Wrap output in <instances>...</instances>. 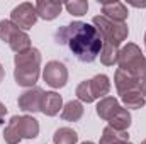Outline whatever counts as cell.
Wrapping results in <instances>:
<instances>
[{"label":"cell","instance_id":"1","mask_svg":"<svg viewBox=\"0 0 146 144\" xmlns=\"http://www.w3.org/2000/svg\"><path fill=\"white\" fill-rule=\"evenodd\" d=\"M54 41L60 46H66L73 56L82 63H92L100 54L104 41L100 32L87 22L75 20L56 31Z\"/></svg>","mask_w":146,"mask_h":144},{"label":"cell","instance_id":"2","mask_svg":"<svg viewBox=\"0 0 146 144\" xmlns=\"http://www.w3.org/2000/svg\"><path fill=\"white\" fill-rule=\"evenodd\" d=\"M14 78L19 87L33 88L41 75V53L36 48H31L24 53L14 56Z\"/></svg>","mask_w":146,"mask_h":144},{"label":"cell","instance_id":"3","mask_svg":"<svg viewBox=\"0 0 146 144\" xmlns=\"http://www.w3.org/2000/svg\"><path fill=\"white\" fill-rule=\"evenodd\" d=\"M117 65H119V70L133 75L138 80H143L146 76V58L141 53L139 46L134 42H127L119 49Z\"/></svg>","mask_w":146,"mask_h":144},{"label":"cell","instance_id":"4","mask_svg":"<svg viewBox=\"0 0 146 144\" xmlns=\"http://www.w3.org/2000/svg\"><path fill=\"white\" fill-rule=\"evenodd\" d=\"M92 26L100 32L104 44H110L114 48H119L129 34V27L126 22H114L106 15H95Z\"/></svg>","mask_w":146,"mask_h":144},{"label":"cell","instance_id":"5","mask_svg":"<svg viewBox=\"0 0 146 144\" xmlns=\"http://www.w3.org/2000/svg\"><path fill=\"white\" fill-rule=\"evenodd\" d=\"M110 92V80L107 75H95L92 80H85L82 81L76 90L75 95L78 97L80 102L85 104H92L97 98H104L107 97Z\"/></svg>","mask_w":146,"mask_h":144},{"label":"cell","instance_id":"6","mask_svg":"<svg viewBox=\"0 0 146 144\" xmlns=\"http://www.w3.org/2000/svg\"><path fill=\"white\" fill-rule=\"evenodd\" d=\"M0 39L3 42H7L15 54L24 53L33 48L29 34L21 31L19 27H15L10 20H0Z\"/></svg>","mask_w":146,"mask_h":144},{"label":"cell","instance_id":"7","mask_svg":"<svg viewBox=\"0 0 146 144\" xmlns=\"http://www.w3.org/2000/svg\"><path fill=\"white\" fill-rule=\"evenodd\" d=\"M10 22L19 27L21 31H29L33 29V26L37 22V10L36 5H33L31 2H22L17 7H14V10L10 12Z\"/></svg>","mask_w":146,"mask_h":144},{"label":"cell","instance_id":"8","mask_svg":"<svg viewBox=\"0 0 146 144\" xmlns=\"http://www.w3.org/2000/svg\"><path fill=\"white\" fill-rule=\"evenodd\" d=\"M7 126H10L21 139H34L39 136V122L33 115H14Z\"/></svg>","mask_w":146,"mask_h":144},{"label":"cell","instance_id":"9","mask_svg":"<svg viewBox=\"0 0 146 144\" xmlns=\"http://www.w3.org/2000/svg\"><path fill=\"white\" fill-rule=\"evenodd\" d=\"M42 80L51 88H63L68 81V70L61 61H48L42 70Z\"/></svg>","mask_w":146,"mask_h":144},{"label":"cell","instance_id":"10","mask_svg":"<svg viewBox=\"0 0 146 144\" xmlns=\"http://www.w3.org/2000/svg\"><path fill=\"white\" fill-rule=\"evenodd\" d=\"M42 98H44V90H41L39 87H33V88L26 90L24 93H21L17 104H19L21 110L36 114V112H41Z\"/></svg>","mask_w":146,"mask_h":144},{"label":"cell","instance_id":"11","mask_svg":"<svg viewBox=\"0 0 146 144\" xmlns=\"http://www.w3.org/2000/svg\"><path fill=\"white\" fill-rule=\"evenodd\" d=\"M114 85H115L119 95H122L126 92H131V90H141V80L134 78L133 75L122 71V70L115 71V75H114Z\"/></svg>","mask_w":146,"mask_h":144},{"label":"cell","instance_id":"12","mask_svg":"<svg viewBox=\"0 0 146 144\" xmlns=\"http://www.w3.org/2000/svg\"><path fill=\"white\" fill-rule=\"evenodd\" d=\"M36 10H37V17H41L44 20H53L61 14L63 3L56 2V0H37Z\"/></svg>","mask_w":146,"mask_h":144},{"label":"cell","instance_id":"13","mask_svg":"<svg viewBox=\"0 0 146 144\" xmlns=\"http://www.w3.org/2000/svg\"><path fill=\"white\" fill-rule=\"evenodd\" d=\"M102 15L114 22H126L129 12L122 2H102Z\"/></svg>","mask_w":146,"mask_h":144},{"label":"cell","instance_id":"14","mask_svg":"<svg viewBox=\"0 0 146 144\" xmlns=\"http://www.w3.org/2000/svg\"><path fill=\"white\" fill-rule=\"evenodd\" d=\"M60 108H63V98L60 93L56 92H44V98H42V107H41V112L44 115H56L60 112Z\"/></svg>","mask_w":146,"mask_h":144},{"label":"cell","instance_id":"15","mask_svg":"<svg viewBox=\"0 0 146 144\" xmlns=\"http://www.w3.org/2000/svg\"><path fill=\"white\" fill-rule=\"evenodd\" d=\"M97 115L100 117V119H104V120H107L109 122L110 119L117 114V110L121 108L119 105V102H117V98H114V97H104V98H100L99 100V104H97Z\"/></svg>","mask_w":146,"mask_h":144},{"label":"cell","instance_id":"16","mask_svg":"<svg viewBox=\"0 0 146 144\" xmlns=\"http://www.w3.org/2000/svg\"><path fill=\"white\" fill-rule=\"evenodd\" d=\"M124 143H129V134H127V131H115V129H112L110 126H107V127L102 131L100 143L99 144H124Z\"/></svg>","mask_w":146,"mask_h":144},{"label":"cell","instance_id":"17","mask_svg":"<svg viewBox=\"0 0 146 144\" xmlns=\"http://www.w3.org/2000/svg\"><path fill=\"white\" fill-rule=\"evenodd\" d=\"M83 112H85V108H83L80 100H70L61 108V119L68 120V122H76L83 117Z\"/></svg>","mask_w":146,"mask_h":144},{"label":"cell","instance_id":"18","mask_svg":"<svg viewBox=\"0 0 146 144\" xmlns=\"http://www.w3.org/2000/svg\"><path fill=\"white\" fill-rule=\"evenodd\" d=\"M121 100L124 104V108H143L146 104V98L141 90H131L121 95Z\"/></svg>","mask_w":146,"mask_h":144},{"label":"cell","instance_id":"19","mask_svg":"<svg viewBox=\"0 0 146 144\" xmlns=\"http://www.w3.org/2000/svg\"><path fill=\"white\" fill-rule=\"evenodd\" d=\"M131 120H133V117H131L129 110L121 107L117 110V114L109 120V126L112 129H115V131H127L129 126H131Z\"/></svg>","mask_w":146,"mask_h":144},{"label":"cell","instance_id":"20","mask_svg":"<svg viewBox=\"0 0 146 144\" xmlns=\"http://www.w3.org/2000/svg\"><path fill=\"white\" fill-rule=\"evenodd\" d=\"M54 144H76L78 143V134L73 131L72 127H60L54 131L53 136Z\"/></svg>","mask_w":146,"mask_h":144},{"label":"cell","instance_id":"21","mask_svg":"<svg viewBox=\"0 0 146 144\" xmlns=\"http://www.w3.org/2000/svg\"><path fill=\"white\" fill-rule=\"evenodd\" d=\"M100 63L106 65V66H114L117 63V58H119V48H114L110 44H104L102 46V51H100Z\"/></svg>","mask_w":146,"mask_h":144},{"label":"cell","instance_id":"22","mask_svg":"<svg viewBox=\"0 0 146 144\" xmlns=\"http://www.w3.org/2000/svg\"><path fill=\"white\" fill-rule=\"evenodd\" d=\"M63 7L68 10V14H72L75 17H82V15H85L87 10H88V2H87V0H73V2L63 3Z\"/></svg>","mask_w":146,"mask_h":144},{"label":"cell","instance_id":"23","mask_svg":"<svg viewBox=\"0 0 146 144\" xmlns=\"http://www.w3.org/2000/svg\"><path fill=\"white\" fill-rule=\"evenodd\" d=\"M3 141L7 144H19L21 137L15 134V131H14L10 126H7V127L3 129Z\"/></svg>","mask_w":146,"mask_h":144},{"label":"cell","instance_id":"24","mask_svg":"<svg viewBox=\"0 0 146 144\" xmlns=\"http://www.w3.org/2000/svg\"><path fill=\"white\" fill-rule=\"evenodd\" d=\"M5 115H7V107L0 102V124L3 122V119H5Z\"/></svg>","mask_w":146,"mask_h":144},{"label":"cell","instance_id":"25","mask_svg":"<svg viewBox=\"0 0 146 144\" xmlns=\"http://www.w3.org/2000/svg\"><path fill=\"white\" fill-rule=\"evenodd\" d=\"M141 92H143V95H145V98H146V76L141 80Z\"/></svg>","mask_w":146,"mask_h":144},{"label":"cell","instance_id":"26","mask_svg":"<svg viewBox=\"0 0 146 144\" xmlns=\"http://www.w3.org/2000/svg\"><path fill=\"white\" fill-rule=\"evenodd\" d=\"M129 5H133V7H146V2H143V3H139V2H127Z\"/></svg>","mask_w":146,"mask_h":144},{"label":"cell","instance_id":"27","mask_svg":"<svg viewBox=\"0 0 146 144\" xmlns=\"http://www.w3.org/2000/svg\"><path fill=\"white\" fill-rule=\"evenodd\" d=\"M3 76H5V68H3V65L0 63V83H2V80H3Z\"/></svg>","mask_w":146,"mask_h":144},{"label":"cell","instance_id":"28","mask_svg":"<svg viewBox=\"0 0 146 144\" xmlns=\"http://www.w3.org/2000/svg\"><path fill=\"white\" fill-rule=\"evenodd\" d=\"M82 144H94L92 141H85V143H82Z\"/></svg>","mask_w":146,"mask_h":144},{"label":"cell","instance_id":"29","mask_svg":"<svg viewBox=\"0 0 146 144\" xmlns=\"http://www.w3.org/2000/svg\"><path fill=\"white\" fill-rule=\"evenodd\" d=\"M141 144H146V139H145V141H141Z\"/></svg>","mask_w":146,"mask_h":144},{"label":"cell","instance_id":"30","mask_svg":"<svg viewBox=\"0 0 146 144\" xmlns=\"http://www.w3.org/2000/svg\"><path fill=\"white\" fill-rule=\"evenodd\" d=\"M145 46H146V34H145Z\"/></svg>","mask_w":146,"mask_h":144},{"label":"cell","instance_id":"31","mask_svg":"<svg viewBox=\"0 0 146 144\" xmlns=\"http://www.w3.org/2000/svg\"><path fill=\"white\" fill-rule=\"evenodd\" d=\"M124 144H133V143H124Z\"/></svg>","mask_w":146,"mask_h":144}]
</instances>
